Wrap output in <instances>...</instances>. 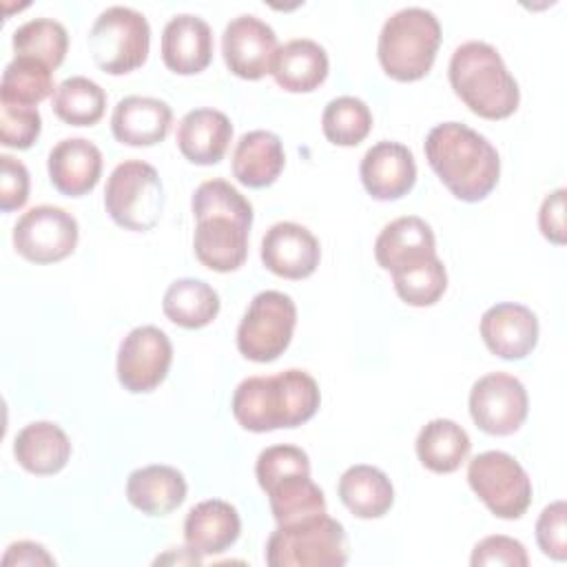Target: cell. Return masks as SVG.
Segmentation results:
<instances>
[{
	"instance_id": "6da1fadb",
	"label": "cell",
	"mask_w": 567,
	"mask_h": 567,
	"mask_svg": "<svg viewBox=\"0 0 567 567\" xmlns=\"http://www.w3.org/2000/svg\"><path fill=\"white\" fill-rule=\"evenodd\" d=\"M195 257L215 272L237 270L248 255L252 204L226 179H206L190 199Z\"/></svg>"
},
{
	"instance_id": "7a4b0ae2",
	"label": "cell",
	"mask_w": 567,
	"mask_h": 567,
	"mask_svg": "<svg viewBox=\"0 0 567 567\" xmlns=\"http://www.w3.org/2000/svg\"><path fill=\"white\" fill-rule=\"evenodd\" d=\"M423 151L430 168L461 202H481L498 184V151L485 135L467 124H436L427 133Z\"/></svg>"
},
{
	"instance_id": "3957f363",
	"label": "cell",
	"mask_w": 567,
	"mask_h": 567,
	"mask_svg": "<svg viewBox=\"0 0 567 567\" xmlns=\"http://www.w3.org/2000/svg\"><path fill=\"white\" fill-rule=\"evenodd\" d=\"M317 381L297 368L272 377H248L233 394V416L248 432L299 427L319 410Z\"/></svg>"
},
{
	"instance_id": "277c9868",
	"label": "cell",
	"mask_w": 567,
	"mask_h": 567,
	"mask_svg": "<svg viewBox=\"0 0 567 567\" xmlns=\"http://www.w3.org/2000/svg\"><path fill=\"white\" fill-rule=\"evenodd\" d=\"M447 75L454 93L478 117L505 120L518 109V84L501 53L487 42L470 40L456 47Z\"/></svg>"
},
{
	"instance_id": "5b68a950",
	"label": "cell",
	"mask_w": 567,
	"mask_h": 567,
	"mask_svg": "<svg viewBox=\"0 0 567 567\" xmlns=\"http://www.w3.org/2000/svg\"><path fill=\"white\" fill-rule=\"evenodd\" d=\"M257 483L266 492L277 525L326 514V498L310 478V458L297 445H270L259 452Z\"/></svg>"
},
{
	"instance_id": "8992f818",
	"label": "cell",
	"mask_w": 567,
	"mask_h": 567,
	"mask_svg": "<svg viewBox=\"0 0 567 567\" xmlns=\"http://www.w3.org/2000/svg\"><path fill=\"white\" fill-rule=\"evenodd\" d=\"M441 44L439 18L423 7L394 11L379 33V62L399 82H414L427 75Z\"/></svg>"
},
{
	"instance_id": "52a82bcc",
	"label": "cell",
	"mask_w": 567,
	"mask_h": 567,
	"mask_svg": "<svg viewBox=\"0 0 567 567\" xmlns=\"http://www.w3.org/2000/svg\"><path fill=\"white\" fill-rule=\"evenodd\" d=\"M270 567H343L348 563V536L328 514L277 525L266 543Z\"/></svg>"
},
{
	"instance_id": "ba28073f",
	"label": "cell",
	"mask_w": 567,
	"mask_h": 567,
	"mask_svg": "<svg viewBox=\"0 0 567 567\" xmlns=\"http://www.w3.org/2000/svg\"><path fill=\"white\" fill-rule=\"evenodd\" d=\"M111 219L135 233L151 230L164 210V186L157 171L142 159H124L113 168L104 188Z\"/></svg>"
},
{
	"instance_id": "9c48e42d",
	"label": "cell",
	"mask_w": 567,
	"mask_h": 567,
	"mask_svg": "<svg viewBox=\"0 0 567 567\" xmlns=\"http://www.w3.org/2000/svg\"><path fill=\"white\" fill-rule=\"evenodd\" d=\"M148 20L131 7L113 4L104 9L89 31L91 58L111 75H124L142 66L148 58Z\"/></svg>"
},
{
	"instance_id": "30bf717a",
	"label": "cell",
	"mask_w": 567,
	"mask_h": 567,
	"mask_svg": "<svg viewBox=\"0 0 567 567\" xmlns=\"http://www.w3.org/2000/svg\"><path fill=\"white\" fill-rule=\"evenodd\" d=\"M295 323V301L279 290H264L252 297L239 321L237 348L250 361H275L290 346Z\"/></svg>"
},
{
	"instance_id": "8fae6325",
	"label": "cell",
	"mask_w": 567,
	"mask_h": 567,
	"mask_svg": "<svg viewBox=\"0 0 567 567\" xmlns=\"http://www.w3.org/2000/svg\"><path fill=\"white\" fill-rule=\"evenodd\" d=\"M467 483L498 518H520L532 503V478L512 454L501 450L476 454L467 465Z\"/></svg>"
},
{
	"instance_id": "7c38bea8",
	"label": "cell",
	"mask_w": 567,
	"mask_h": 567,
	"mask_svg": "<svg viewBox=\"0 0 567 567\" xmlns=\"http://www.w3.org/2000/svg\"><path fill=\"white\" fill-rule=\"evenodd\" d=\"M78 219L60 206H33L13 228L18 255L33 264H55L69 257L78 246Z\"/></svg>"
},
{
	"instance_id": "4fadbf2b",
	"label": "cell",
	"mask_w": 567,
	"mask_h": 567,
	"mask_svg": "<svg viewBox=\"0 0 567 567\" xmlns=\"http://www.w3.org/2000/svg\"><path fill=\"white\" fill-rule=\"evenodd\" d=\"M527 390L507 372H489L470 390V414L476 427L494 436L514 434L527 419Z\"/></svg>"
},
{
	"instance_id": "5bb4252c",
	"label": "cell",
	"mask_w": 567,
	"mask_h": 567,
	"mask_svg": "<svg viewBox=\"0 0 567 567\" xmlns=\"http://www.w3.org/2000/svg\"><path fill=\"white\" fill-rule=\"evenodd\" d=\"M173 346L157 326H137L120 343L117 381L133 394L153 392L168 374Z\"/></svg>"
},
{
	"instance_id": "9a60e30c",
	"label": "cell",
	"mask_w": 567,
	"mask_h": 567,
	"mask_svg": "<svg viewBox=\"0 0 567 567\" xmlns=\"http://www.w3.org/2000/svg\"><path fill=\"white\" fill-rule=\"evenodd\" d=\"M221 53L230 73L244 80H259L272 73L279 42L270 24L257 16L233 18L221 33Z\"/></svg>"
},
{
	"instance_id": "2e32d148",
	"label": "cell",
	"mask_w": 567,
	"mask_h": 567,
	"mask_svg": "<svg viewBox=\"0 0 567 567\" xmlns=\"http://www.w3.org/2000/svg\"><path fill=\"white\" fill-rule=\"evenodd\" d=\"M321 259L317 237L301 224L279 221L261 237L264 266L284 279L310 277Z\"/></svg>"
},
{
	"instance_id": "e0dca14e",
	"label": "cell",
	"mask_w": 567,
	"mask_h": 567,
	"mask_svg": "<svg viewBox=\"0 0 567 567\" xmlns=\"http://www.w3.org/2000/svg\"><path fill=\"white\" fill-rule=\"evenodd\" d=\"M359 175L368 195L379 202H392L412 190L416 182V162L408 146L383 140L365 151Z\"/></svg>"
},
{
	"instance_id": "ac0fdd59",
	"label": "cell",
	"mask_w": 567,
	"mask_h": 567,
	"mask_svg": "<svg viewBox=\"0 0 567 567\" xmlns=\"http://www.w3.org/2000/svg\"><path fill=\"white\" fill-rule=\"evenodd\" d=\"M481 337L496 357L518 361L538 343V319L523 303L501 301L483 312Z\"/></svg>"
},
{
	"instance_id": "d6986e66",
	"label": "cell",
	"mask_w": 567,
	"mask_h": 567,
	"mask_svg": "<svg viewBox=\"0 0 567 567\" xmlns=\"http://www.w3.org/2000/svg\"><path fill=\"white\" fill-rule=\"evenodd\" d=\"M162 60L177 75H195L213 60V31L193 13L173 16L162 31Z\"/></svg>"
},
{
	"instance_id": "ffe728a7",
	"label": "cell",
	"mask_w": 567,
	"mask_h": 567,
	"mask_svg": "<svg viewBox=\"0 0 567 567\" xmlns=\"http://www.w3.org/2000/svg\"><path fill=\"white\" fill-rule=\"evenodd\" d=\"M47 168L55 190L69 197H82L100 182L102 153L84 137H66L49 151Z\"/></svg>"
},
{
	"instance_id": "44dd1931",
	"label": "cell",
	"mask_w": 567,
	"mask_h": 567,
	"mask_svg": "<svg viewBox=\"0 0 567 567\" xmlns=\"http://www.w3.org/2000/svg\"><path fill=\"white\" fill-rule=\"evenodd\" d=\"M241 532L237 509L219 498H208L190 507L184 520L186 547L197 556H215L226 551Z\"/></svg>"
},
{
	"instance_id": "7402d4cb",
	"label": "cell",
	"mask_w": 567,
	"mask_h": 567,
	"mask_svg": "<svg viewBox=\"0 0 567 567\" xmlns=\"http://www.w3.org/2000/svg\"><path fill=\"white\" fill-rule=\"evenodd\" d=\"M173 111L164 100L146 95L122 97L111 115L113 137L128 146H153L168 135Z\"/></svg>"
},
{
	"instance_id": "603a6c76",
	"label": "cell",
	"mask_w": 567,
	"mask_h": 567,
	"mask_svg": "<svg viewBox=\"0 0 567 567\" xmlns=\"http://www.w3.org/2000/svg\"><path fill=\"white\" fill-rule=\"evenodd\" d=\"M175 140L188 162L210 166L224 157L233 140V124L217 109H193L179 120Z\"/></svg>"
},
{
	"instance_id": "cb8c5ba5",
	"label": "cell",
	"mask_w": 567,
	"mask_h": 567,
	"mask_svg": "<svg viewBox=\"0 0 567 567\" xmlns=\"http://www.w3.org/2000/svg\"><path fill=\"white\" fill-rule=\"evenodd\" d=\"M186 478L171 465H146L128 474L126 498L146 516H166L186 498Z\"/></svg>"
},
{
	"instance_id": "d4e9b609",
	"label": "cell",
	"mask_w": 567,
	"mask_h": 567,
	"mask_svg": "<svg viewBox=\"0 0 567 567\" xmlns=\"http://www.w3.org/2000/svg\"><path fill=\"white\" fill-rule=\"evenodd\" d=\"M430 255H436V239L430 224L416 215L390 221L374 241V257L388 272Z\"/></svg>"
},
{
	"instance_id": "484cf974",
	"label": "cell",
	"mask_w": 567,
	"mask_h": 567,
	"mask_svg": "<svg viewBox=\"0 0 567 567\" xmlns=\"http://www.w3.org/2000/svg\"><path fill=\"white\" fill-rule=\"evenodd\" d=\"M286 166L279 135L270 131H248L233 151V175L248 188H264L277 182Z\"/></svg>"
},
{
	"instance_id": "4316f807",
	"label": "cell",
	"mask_w": 567,
	"mask_h": 567,
	"mask_svg": "<svg viewBox=\"0 0 567 567\" xmlns=\"http://www.w3.org/2000/svg\"><path fill=\"white\" fill-rule=\"evenodd\" d=\"M13 454L27 472L49 476L66 465L71 456V441L58 423L33 421L18 432Z\"/></svg>"
},
{
	"instance_id": "83f0119b",
	"label": "cell",
	"mask_w": 567,
	"mask_h": 567,
	"mask_svg": "<svg viewBox=\"0 0 567 567\" xmlns=\"http://www.w3.org/2000/svg\"><path fill=\"white\" fill-rule=\"evenodd\" d=\"M328 53L326 49L308 38H297L279 47L272 78L290 93H310L328 78Z\"/></svg>"
},
{
	"instance_id": "f1b7e54d",
	"label": "cell",
	"mask_w": 567,
	"mask_h": 567,
	"mask_svg": "<svg viewBox=\"0 0 567 567\" xmlns=\"http://www.w3.org/2000/svg\"><path fill=\"white\" fill-rule=\"evenodd\" d=\"M339 498L357 518H381L394 503L390 478L374 465H352L339 478Z\"/></svg>"
},
{
	"instance_id": "f546056e",
	"label": "cell",
	"mask_w": 567,
	"mask_h": 567,
	"mask_svg": "<svg viewBox=\"0 0 567 567\" xmlns=\"http://www.w3.org/2000/svg\"><path fill=\"white\" fill-rule=\"evenodd\" d=\"M472 441L452 419H432L416 436L419 461L436 474H450L467 458Z\"/></svg>"
},
{
	"instance_id": "4dcf8cb0",
	"label": "cell",
	"mask_w": 567,
	"mask_h": 567,
	"mask_svg": "<svg viewBox=\"0 0 567 567\" xmlns=\"http://www.w3.org/2000/svg\"><path fill=\"white\" fill-rule=\"evenodd\" d=\"M162 310L175 326L197 330L217 317L219 295L202 279H177L166 288Z\"/></svg>"
},
{
	"instance_id": "1f68e13d",
	"label": "cell",
	"mask_w": 567,
	"mask_h": 567,
	"mask_svg": "<svg viewBox=\"0 0 567 567\" xmlns=\"http://www.w3.org/2000/svg\"><path fill=\"white\" fill-rule=\"evenodd\" d=\"M51 106L71 126H93L104 115L106 93L97 82L84 75H71L58 84Z\"/></svg>"
},
{
	"instance_id": "d6a6232c",
	"label": "cell",
	"mask_w": 567,
	"mask_h": 567,
	"mask_svg": "<svg viewBox=\"0 0 567 567\" xmlns=\"http://www.w3.org/2000/svg\"><path fill=\"white\" fill-rule=\"evenodd\" d=\"M53 91V71L24 55H16L2 73L0 84V100L2 104L13 106H33L40 104L44 97H49Z\"/></svg>"
},
{
	"instance_id": "836d02e7",
	"label": "cell",
	"mask_w": 567,
	"mask_h": 567,
	"mask_svg": "<svg viewBox=\"0 0 567 567\" xmlns=\"http://www.w3.org/2000/svg\"><path fill=\"white\" fill-rule=\"evenodd\" d=\"M11 47L16 55L33 58L53 71L64 62L69 49V33L58 20L35 18L13 31Z\"/></svg>"
},
{
	"instance_id": "e575fe53",
	"label": "cell",
	"mask_w": 567,
	"mask_h": 567,
	"mask_svg": "<svg viewBox=\"0 0 567 567\" xmlns=\"http://www.w3.org/2000/svg\"><path fill=\"white\" fill-rule=\"evenodd\" d=\"M396 295L416 308L436 303L447 288V272L436 255L423 257L392 272Z\"/></svg>"
},
{
	"instance_id": "d590c367",
	"label": "cell",
	"mask_w": 567,
	"mask_h": 567,
	"mask_svg": "<svg viewBox=\"0 0 567 567\" xmlns=\"http://www.w3.org/2000/svg\"><path fill=\"white\" fill-rule=\"evenodd\" d=\"M321 128L328 142L337 146H357L372 128V113L368 104L354 95H341L326 104Z\"/></svg>"
},
{
	"instance_id": "8d00e7d4",
	"label": "cell",
	"mask_w": 567,
	"mask_h": 567,
	"mask_svg": "<svg viewBox=\"0 0 567 567\" xmlns=\"http://www.w3.org/2000/svg\"><path fill=\"white\" fill-rule=\"evenodd\" d=\"M42 117L33 106H0V140L9 148H31L33 142L40 137Z\"/></svg>"
},
{
	"instance_id": "74e56055",
	"label": "cell",
	"mask_w": 567,
	"mask_h": 567,
	"mask_svg": "<svg viewBox=\"0 0 567 567\" xmlns=\"http://www.w3.org/2000/svg\"><path fill=\"white\" fill-rule=\"evenodd\" d=\"M470 563L474 567H487V565H507V567H527V549L520 540L512 536H485L478 540L472 549Z\"/></svg>"
},
{
	"instance_id": "f35d334b",
	"label": "cell",
	"mask_w": 567,
	"mask_h": 567,
	"mask_svg": "<svg viewBox=\"0 0 567 567\" xmlns=\"http://www.w3.org/2000/svg\"><path fill=\"white\" fill-rule=\"evenodd\" d=\"M567 507L563 501L547 505L536 520V540L545 556L554 560L567 558V529H565Z\"/></svg>"
},
{
	"instance_id": "ab89813d",
	"label": "cell",
	"mask_w": 567,
	"mask_h": 567,
	"mask_svg": "<svg viewBox=\"0 0 567 567\" xmlns=\"http://www.w3.org/2000/svg\"><path fill=\"white\" fill-rule=\"evenodd\" d=\"M0 208L2 213H11L22 208L29 199V171L20 159L11 155H0Z\"/></svg>"
},
{
	"instance_id": "60d3db41",
	"label": "cell",
	"mask_w": 567,
	"mask_h": 567,
	"mask_svg": "<svg viewBox=\"0 0 567 567\" xmlns=\"http://www.w3.org/2000/svg\"><path fill=\"white\" fill-rule=\"evenodd\" d=\"M538 226L545 239L556 246L565 244V188H556L543 199L538 210Z\"/></svg>"
},
{
	"instance_id": "b9f144b4",
	"label": "cell",
	"mask_w": 567,
	"mask_h": 567,
	"mask_svg": "<svg viewBox=\"0 0 567 567\" xmlns=\"http://www.w3.org/2000/svg\"><path fill=\"white\" fill-rule=\"evenodd\" d=\"M53 556L47 554V549L31 540H18L11 543L2 556V565H53Z\"/></svg>"
}]
</instances>
